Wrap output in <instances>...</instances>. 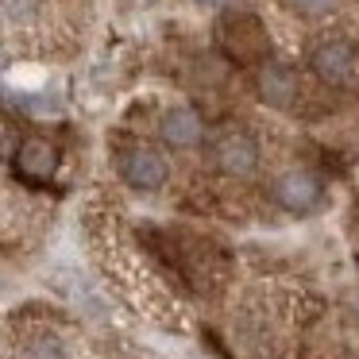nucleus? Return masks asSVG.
<instances>
[{
    "label": "nucleus",
    "instance_id": "4",
    "mask_svg": "<svg viewBox=\"0 0 359 359\" xmlns=\"http://www.w3.org/2000/svg\"><path fill=\"white\" fill-rule=\"evenodd\" d=\"M120 178H124L132 189L155 194V189H163V186H166L170 170H166V158L158 155L155 147L140 143V147H128L124 155H120Z\"/></svg>",
    "mask_w": 359,
    "mask_h": 359
},
{
    "label": "nucleus",
    "instance_id": "2",
    "mask_svg": "<svg viewBox=\"0 0 359 359\" xmlns=\"http://www.w3.org/2000/svg\"><path fill=\"white\" fill-rule=\"evenodd\" d=\"M309 70L317 74L325 86L340 89V86H351L359 74V47L348 39H328L320 47H313L309 55Z\"/></svg>",
    "mask_w": 359,
    "mask_h": 359
},
{
    "label": "nucleus",
    "instance_id": "3",
    "mask_svg": "<svg viewBox=\"0 0 359 359\" xmlns=\"http://www.w3.org/2000/svg\"><path fill=\"white\" fill-rule=\"evenodd\" d=\"M271 197H274L278 209L294 212V217H305V212H313L320 201H325V182H320L313 170H286L278 182H274Z\"/></svg>",
    "mask_w": 359,
    "mask_h": 359
},
{
    "label": "nucleus",
    "instance_id": "1",
    "mask_svg": "<svg viewBox=\"0 0 359 359\" xmlns=\"http://www.w3.org/2000/svg\"><path fill=\"white\" fill-rule=\"evenodd\" d=\"M217 43L232 62H263L266 66V50H271V39H266V27L259 24L251 12H228L217 24Z\"/></svg>",
    "mask_w": 359,
    "mask_h": 359
},
{
    "label": "nucleus",
    "instance_id": "7",
    "mask_svg": "<svg viewBox=\"0 0 359 359\" xmlns=\"http://www.w3.org/2000/svg\"><path fill=\"white\" fill-rule=\"evenodd\" d=\"M212 158H217V166L228 178H243V174H251L259 166V143L243 132H232L212 147Z\"/></svg>",
    "mask_w": 359,
    "mask_h": 359
},
{
    "label": "nucleus",
    "instance_id": "9",
    "mask_svg": "<svg viewBox=\"0 0 359 359\" xmlns=\"http://www.w3.org/2000/svg\"><path fill=\"white\" fill-rule=\"evenodd\" d=\"M24 359H70V351H66V344L58 340V336L43 332V336H35V340H27Z\"/></svg>",
    "mask_w": 359,
    "mask_h": 359
},
{
    "label": "nucleus",
    "instance_id": "11",
    "mask_svg": "<svg viewBox=\"0 0 359 359\" xmlns=\"http://www.w3.org/2000/svg\"><path fill=\"white\" fill-rule=\"evenodd\" d=\"M197 4H205V8H220V4H228V0H197Z\"/></svg>",
    "mask_w": 359,
    "mask_h": 359
},
{
    "label": "nucleus",
    "instance_id": "6",
    "mask_svg": "<svg viewBox=\"0 0 359 359\" xmlns=\"http://www.w3.org/2000/svg\"><path fill=\"white\" fill-rule=\"evenodd\" d=\"M255 93H259V101L271 104V109H290L294 97L302 93V86H297V74L290 70L286 62H266V66H259V74H255Z\"/></svg>",
    "mask_w": 359,
    "mask_h": 359
},
{
    "label": "nucleus",
    "instance_id": "8",
    "mask_svg": "<svg viewBox=\"0 0 359 359\" xmlns=\"http://www.w3.org/2000/svg\"><path fill=\"white\" fill-rule=\"evenodd\" d=\"M158 135H163L166 147L174 151H186L201 140V116H197L189 104H178V109H166L163 112V124H158Z\"/></svg>",
    "mask_w": 359,
    "mask_h": 359
},
{
    "label": "nucleus",
    "instance_id": "5",
    "mask_svg": "<svg viewBox=\"0 0 359 359\" xmlns=\"http://www.w3.org/2000/svg\"><path fill=\"white\" fill-rule=\"evenodd\" d=\"M12 170H16V178L27 182V186H43V182H50L58 170V147L50 140L32 135V140L20 143L16 158H12Z\"/></svg>",
    "mask_w": 359,
    "mask_h": 359
},
{
    "label": "nucleus",
    "instance_id": "10",
    "mask_svg": "<svg viewBox=\"0 0 359 359\" xmlns=\"http://www.w3.org/2000/svg\"><path fill=\"white\" fill-rule=\"evenodd\" d=\"M332 4H336V0H294V8L297 12H309V16H313V12H328Z\"/></svg>",
    "mask_w": 359,
    "mask_h": 359
}]
</instances>
